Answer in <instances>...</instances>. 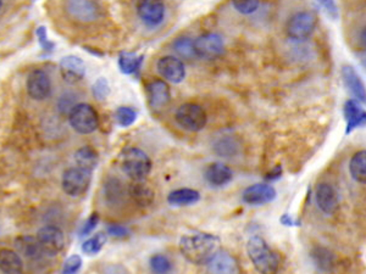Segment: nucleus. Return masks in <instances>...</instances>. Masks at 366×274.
Listing matches in <instances>:
<instances>
[{
  "instance_id": "nucleus-1",
  "label": "nucleus",
  "mask_w": 366,
  "mask_h": 274,
  "mask_svg": "<svg viewBox=\"0 0 366 274\" xmlns=\"http://www.w3.org/2000/svg\"><path fill=\"white\" fill-rule=\"evenodd\" d=\"M179 251L193 265H208L220 251V238L203 232L183 235L179 240Z\"/></svg>"
},
{
  "instance_id": "nucleus-2",
  "label": "nucleus",
  "mask_w": 366,
  "mask_h": 274,
  "mask_svg": "<svg viewBox=\"0 0 366 274\" xmlns=\"http://www.w3.org/2000/svg\"><path fill=\"white\" fill-rule=\"evenodd\" d=\"M247 253L254 268L260 274H276L279 272V260L269 244L259 235H254L247 243Z\"/></svg>"
},
{
  "instance_id": "nucleus-3",
  "label": "nucleus",
  "mask_w": 366,
  "mask_h": 274,
  "mask_svg": "<svg viewBox=\"0 0 366 274\" xmlns=\"http://www.w3.org/2000/svg\"><path fill=\"white\" fill-rule=\"evenodd\" d=\"M118 162L123 173L133 182H143L152 171L150 157L142 149L135 147L123 149L118 156Z\"/></svg>"
},
{
  "instance_id": "nucleus-4",
  "label": "nucleus",
  "mask_w": 366,
  "mask_h": 274,
  "mask_svg": "<svg viewBox=\"0 0 366 274\" xmlns=\"http://www.w3.org/2000/svg\"><path fill=\"white\" fill-rule=\"evenodd\" d=\"M174 120L184 131L199 132L206 126L208 116L201 105L186 103L176 110Z\"/></svg>"
},
{
  "instance_id": "nucleus-5",
  "label": "nucleus",
  "mask_w": 366,
  "mask_h": 274,
  "mask_svg": "<svg viewBox=\"0 0 366 274\" xmlns=\"http://www.w3.org/2000/svg\"><path fill=\"white\" fill-rule=\"evenodd\" d=\"M69 121L79 135H91L99 126V116L92 105L81 103L74 106L69 115Z\"/></svg>"
},
{
  "instance_id": "nucleus-6",
  "label": "nucleus",
  "mask_w": 366,
  "mask_h": 274,
  "mask_svg": "<svg viewBox=\"0 0 366 274\" xmlns=\"http://www.w3.org/2000/svg\"><path fill=\"white\" fill-rule=\"evenodd\" d=\"M91 182L92 172L82 170L79 167H71L62 174L61 187L67 195L79 198L87 193Z\"/></svg>"
},
{
  "instance_id": "nucleus-7",
  "label": "nucleus",
  "mask_w": 366,
  "mask_h": 274,
  "mask_svg": "<svg viewBox=\"0 0 366 274\" xmlns=\"http://www.w3.org/2000/svg\"><path fill=\"white\" fill-rule=\"evenodd\" d=\"M316 26V16L310 11H299L288 18L286 33L296 42L308 40Z\"/></svg>"
},
{
  "instance_id": "nucleus-8",
  "label": "nucleus",
  "mask_w": 366,
  "mask_h": 274,
  "mask_svg": "<svg viewBox=\"0 0 366 274\" xmlns=\"http://www.w3.org/2000/svg\"><path fill=\"white\" fill-rule=\"evenodd\" d=\"M196 57L205 60H215L223 55L225 52V40L223 35L209 32L198 37L194 40Z\"/></svg>"
},
{
  "instance_id": "nucleus-9",
  "label": "nucleus",
  "mask_w": 366,
  "mask_h": 274,
  "mask_svg": "<svg viewBox=\"0 0 366 274\" xmlns=\"http://www.w3.org/2000/svg\"><path fill=\"white\" fill-rule=\"evenodd\" d=\"M37 239L40 241L44 253L47 256H57L65 246V236L60 228L55 226L42 227L37 233Z\"/></svg>"
},
{
  "instance_id": "nucleus-10",
  "label": "nucleus",
  "mask_w": 366,
  "mask_h": 274,
  "mask_svg": "<svg viewBox=\"0 0 366 274\" xmlns=\"http://www.w3.org/2000/svg\"><path fill=\"white\" fill-rule=\"evenodd\" d=\"M66 11L71 18L81 22L96 21L101 16V5L96 1H87V0L67 1Z\"/></svg>"
},
{
  "instance_id": "nucleus-11",
  "label": "nucleus",
  "mask_w": 366,
  "mask_h": 274,
  "mask_svg": "<svg viewBox=\"0 0 366 274\" xmlns=\"http://www.w3.org/2000/svg\"><path fill=\"white\" fill-rule=\"evenodd\" d=\"M26 87L28 96L33 101H42L50 96L52 82L45 71L33 70L27 77Z\"/></svg>"
},
{
  "instance_id": "nucleus-12",
  "label": "nucleus",
  "mask_w": 366,
  "mask_h": 274,
  "mask_svg": "<svg viewBox=\"0 0 366 274\" xmlns=\"http://www.w3.org/2000/svg\"><path fill=\"white\" fill-rule=\"evenodd\" d=\"M276 196L277 193L270 184L257 183L244 189L242 200L244 204L250 205V206H260V205L272 202L276 199Z\"/></svg>"
},
{
  "instance_id": "nucleus-13",
  "label": "nucleus",
  "mask_w": 366,
  "mask_h": 274,
  "mask_svg": "<svg viewBox=\"0 0 366 274\" xmlns=\"http://www.w3.org/2000/svg\"><path fill=\"white\" fill-rule=\"evenodd\" d=\"M137 13L144 25L157 27L165 18V5L162 1L142 0L137 4Z\"/></svg>"
},
{
  "instance_id": "nucleus-14",
  "label": "nucleus",
  "mask_w": 366,
  "mask_h": 274,
  "mask_svg": "<svg viewBox=\"0 0 366 274\" xmlns=\"http://www.w3.org/2000/svg\"><path fill=\"white\" fill-rule=\"evenodd\" d=\"M157 70L166 81L174 84L182 82L186 77V67L183 65L182 61L171 55L159 59Z\"/></svg>"
},
{
  "instance_id": "nucleus-15",
  "label": "nucleus",
  "mask_w": 366,
  "mask_h": 274,
  "mask_svg": "<svg viewBox=\"0 0 366 274\" xmlns=\"http://www.w3.org/2000/svg\"><path fill=\"white\" fill-rule=\"evenodd\" d=\"M315 202L326 215H332L338 209L340 198L335 188L328 183H320L315 189Z\"/></svg>"
},
{
  "instance_id": "nucleus-16",
  "label": "nucleus",
  "mask_w": 366,
  "mask_h": 274,
  "mask_svg": "<svg viewBox=\"0 0 366 274\" xmlns=\"http://www.w3.org/2000/svg\"><path fill=\"white\" fill-rule=\"evenodd\" d=\"M208 274H240V263L233 255L220 250L208 263Z\"/></svg>"
},
{
  "instance_id": "nucleus-17",
  "label": "nucleus",
  "mask_w": 366,
  "mask_h": 274,
  "mask_svg": "<svg viewBox=\"0 0 366 274\" xmlns=\"http://www.w3.org/2000/svg\"><path fill=\"white\" fill-rule=\"evenodd\" d=\"M60 74L64 81L74 84L84 77L86 65L81 57L67 55L60 60Z\"/></svg>"
},
{
  "instance_id": "nucleus-18",
  "label": "nucleus",
  "mask_w": 366,
  "mask_h": 274,
  "mask_svg": "<svg viewBox=\"0 0 366 274\" xmlns=\"http://www.w3.org/2000/svg\"><path fill=\"white\" fill-rule=\"evenodd\" d=\"M169 84L162 79H154L148 84V103L152 110L164 109L170 103Z\"/></svg>"
},
{
  "instance_id": "nucleus-19",
  "label": "nucleus",
  "mask_w": 366,
  "mask_h": 274,
  "mask_svg": "<svg viewBox=\"0 0 366 274\" xmlns=\"http://www.w3.org/2000/svg\"><path fill=\"white\" fill-rule=\"evenodd\" d=\"M15 248L18 249V253H21L22 256L26 257L30 261H40L43 257L47 256L37 236H30V235L18 236L15 240Z\"/></svg>"
},
{
  "instance_id": "nucleus-20",
  "label": "nucleus",
  "mask_w": 366,
  "mask_h": 274,
  "mask_svg": "<svg viewBox=\"0 0 366 274\" xmlns=\"http://www.w3.org/2000/svg\"><path fill=\"white\" fill-rule=\"evenodd\" d=\"M342 77L345 86L348 89L349 93L357 99V101L365 103L366 104V87L362 83L360 76L353 66L345 65L342 67Z\"/></svg>"
},
{
  "instance_id": "nucleus-21",
  "label": "nucleus",
  "mask_w": 366,
  "mask_h": 274,
  "mask_svg": "<svg viewBox=\"0 0 366 274\" xmlns=\"http://www.w3.org/2000/svg\"><path fill=\"white\" fill-rule=\"evenodd\" d=\"M343 113H345V135H350L355 131L357 127L365 126L366 125V111L362 109V105L357 101H347L343 106Z\"/></svg>"
},
{
  "instance_id": "nucleus-22",
  "label": "nucleus",
  "mask_w": 366,
  "mask_h": 274,
  "mask_svg": "<svg viewBox=\"0 0 366 274\" xmlns=\"http://www.w3.org/2000/svg\"><path fill=\"white\" fill-rule=\"evenodd\" d=\"M204 178L211 187L221 188L227 185L233 178L231 169L223 162H213L206 167Z\"/></svg>"
},
{
  "instance_id": "nucleus-23",
  "label": "nucleus",
  "mask_w": 366,
  "mask_h": 274,
  "mask_svg": "<svg viewBox=\"0 0 366 274\" xmlns=\"http://www.w3.org/2000/svg\"><path fill=\"white\" fill-rule=\"evenodd\" d=\"M128 198L140 207H149L154 202L155 193L144 182H132L128 187Z\"/></svg>"
},
{
  "instance_id": "nucleus-24",
  "label": "nucleus",
  "mask_w": 366,
  "mask_h": 274,
  "mask_svg": "<svg viewBox=\"0 0 366 274\" xmlns=\"http://www.w3.org/2000/svg\"><path fill=\"white\" fill-rule=\"evenodd\" d=\"M128 196V189L123 187L121 181L115 177L106 179L104 184V198L108 204L111 206H118L123 204V201Z\"/></svg>"
},
{
  "instance_id": "nucleus-25",
  "label": "nucleus",
  "mask_w": 366,
  "mask_h": 274,
  "mask_svg": "<svg viewBox=\"0 0 366 274\" xmlns=\"http://www.w3.org/2000/svg\"><path fill=\"white\" fill-rule=\"evenodd\" d=\"M214 152L221 157H235L240 150V140L231 135H221L213 143Z\"/></svg>"
},
{
  "instance_id": "nucleus-26",
  "label": "nucleus",
  "mask_w": 366,
  "mask_h": 274,
  "mask_svg": "<svg viewBox=\"0 0 366 274\" xmlns=\"http://www.w3.org/2000/svg\"><path fill=\"white\" fill-rule=\"evenodd\" d=\"M201 200V193L196 192L194 189L189 188H182V189H176L167 195V202L171 206H177V207H183V206H191Z\"/></svg>"
},
{
  "instance_id": "nucleus-27",
  "label": "nucleus",
  "mask_w": 366,
  "mask_h": 274,
  "mask_svg": "<svg viewBox=\"0 0 366 274\" xmlns=\"http://www.w3.org/2000/svg\"><path fill=\"white\" fill-rule=\"evenodd\" d=\"M1 272L4 274H20L23 268L22 258L18 253L9 249H3L0 255Z\"/></svg>"
},
{
  "instance_id": "nucleus-28",
  "label": "nucleus",
  "mask_w": 366,
  "mask_h": 274,
  "mask_svg": "<svg viewBox=\"0 0 366 274\" xmlns=\"http://www.w3.org/2000/svg\"><path fill=\"white\" fill-rule=\"evenodd\" d=\"M74 161L77 164V167L88 171V172L94 170L99 164V155L91 147L79 148L77 152H74Z\"/></svg>"
},
{
  "instance_id": "nucleus-29",
  "label": "nucleus",
  "mask_w": 366,
  "mask_h": 274,
  "mask_svg": "<svg viewBox=\"0 0 366 274\" xmlns=\"http://www.w3.org/2000/svg\"><path fill=\"white\" fill-rule=\"evenodd\" d=\"M352 178L360 184H366V150L355 152L349 162Z\"/></svg>"
},
{
  "instance_id": "nucleus-30",
  "label": "nucleus",
  "mask_w": 366,
  "mask_h": 274,
  "mask_svg": "<svg viewBox=\"0 0 366 274\" xmlns=\"http://www.w3.org/2000/svg\"><path fill=\"white\" fill-rule=\"evenodd\" d=\"M144 60V55L135 52H122L118 57V67L123 74H133L138 72Z\"/></svg>"
},
{
  "instance_id": "nucleus-31",
  "label": "nucleus",
  "mask_w": 366,
  "mask_h": 274,
  "mask_svg": "<svg viewBox=\"0 0 366 274\" xmlns=\"http://www.w3.org/2000/svg\"><path fill=\"white\" fill-rule=\"evenodd\" d=\"M311 258L314 261V265L323 272H330L335 267V255L330 250L321 248V246L313 249Z\"/></svg>"
},
{
  "instance_id": "nucleus-32",
  "label": "nucleus",
  "mask_w": 366,
  "mask_h": 274,
  "mask_svg": "<svg viewBox=\"0 0 366 274\" xmlns=\"http://www.w3.org/2000/svg\"><path fill=\"white\" fill-rule=\"evenodd\" d=\"M174 50L183 59L191 60L196 57V48H194V40L188 37H179L174 42Z\"/></svg>"
},
{
  "instance_id": "nucleus-33",
  "label": "nucleus",
  "mask_w": 366,
  "mask_h": 274,
  "mask_svg": "<svg viewBox=\"0 0 366 274\" xmlns=\"http://www.w3.org/2000/svg\"><path fill=\"white\" fill-rule=\"evenodd\" d=\"M106 239L108 238L105 233H96V235H93L92 238L82 244L83 253L89 256H94L96 253H101V249L104 248L105 243H106Z\"/></svg>"
},
{
  "instance_id": "nucleus-34",
  "label": "nucleus",
  "mask_w": 366,
  "mask_h": 274,
  "mask_svg": "<svg viewBox=\"0 0 366 274\" xmlns=\"http://www.w3.org/2000/svg\"><path fill=\"white\" fill-rule=\"evenodd\" d=\"M149 267L154 274H169L172 270V263L169 257L162 253H157L150 257Z\"/></svg>"
},
{
  "instance_id": "nucleus-35",
  "label": "nucleus",
  "mask_w": 366,
  "mask_h": 274,
  "mask_svg": "<svg viewBox=\"0 0 366 274\" xmlns=\"http://www.w3.org/2000/svg\"><path fill=\"white\" fill-rule=\"evenodd\" d=\"M115 120L118 122V126L130 127L135 123L137 120L138 113L135 110L128 106H120L116 111H115Z\"/></svg>"
},
{
  "instance_id": "nucleus-36",
  "label": "nucleus",
  "mask_w": 366,
  "mask_h": 274,
  "mask_svg": "<svg viewBox=\"0 0 366 274\" xmlns=\"http://www.w3.org/2000/svg\"><path fill=\"white\" fill-rule=\"evenodd\" d=\"M110 84L108 79L104 77L96 79V82L93 83L92 86V94L94 96V99L98 101H104L108 99L110 96Z\"/></svg>"
},
{
  "instance_id": "nucleus-37",
  "label": "nucleus",
  "mask_w": 366,
  "mask_h": 274,
  "mask_svg": "<svg viewBox=\"0 0 366 274\" xmlns=\"http://www.w3.org/2000/svg\"><path fill=\"white\" fill-rule=\"evenodd\" d=\"M76 101H77V98H76L74 93H70V91L64 93L59 98V101H57V110H59V113H62V115H66V113L70 115L71 111L77 105L76 104Z\"/></svg>"
},
{
  "instance_id": "nucleus-38",
  "label": "nucleus",
  "mask_w": 366,
  "mask_h": 274,
  "mask_svg": "<svg viewBox=\"0 0 366 274\" xmlns=\"http://www.w3.org/2000/svg\"><path fill=\"white\" fill-rule=\"evenodd\" d=\"M232 5L242 15H252L259 9L260 3L257 0H235L232 1Z\"/></svg>"
},
{
  "instance_id": "nucleus-39",
  "label": "nucleus",
  "mask_w": 366,
  "mask_h": 274,
  "mask_svg": "<svg viewBox=\"0 0 366 274\" xmlns=\"http://www.w3.org/2000/svg\"><path fill=\"white\" fill-rule=\"evenodd\" d=\"M35 35L40 42V48L45 54H50L55 48V43L48 38V32H47V27L40 26L35 30Z\"/></svg>"
},
{
  "instance_id": "nucleus-40",
  "label": "nucleus",
  "mask_w": 366,
  "mask_h": 274,
  "mask_svg": "<svg viewBox=\"0 0 366 274\" xmlns=\"http://www.w3.org/2000/svg\"><path fill=\"white\" fill-rule=\"evenodd\" d=\"M82 268V258L79 255H71L66 258L61 274H77Z\"/></svg>"
},
{
  "instance_id": "nucleus-41",
  "label": "nucleus",
  "mask_w": 366,
  "mask_h": 274,
  "mask_svg": "<svg viewBox=\"0 0 366 274\" xmlns=\"http://www.w3.org/2000/svg\"><path fill=\"white\" fill-rule=\"evenodd\" d=\"M99 219H101V217H99L98 213H92L91 216L87 218V221L83 223L82 228H81V231H79V235H81V236H87V235L91 234L92 232L94 231V228L98 226Z\"/></svg>"
},
{
  "instance_id": "nucleus-42",
  "label": "nucleus",
  "mask_w": 366,
  "mask_h": 274,
  "mask_svg": "<svg viewBox=\"0 0 366 274\" xmlns=\"http://www.w3.org/2000/svg\"><path fill=\"white\" fill-rule=\"evenodd\" d=\"M106 231L111 235L113 238H118V239H122V238H127L131 234V232L126 227L121 226V224H116V223H111L106 228Z\"/></svg>"
},
{
  "instance_id": "nucleus-43",
  "label": "nucleus",
  "mask_w": 366,
  "mask_h": 274,
  "mask_svg": "<svg viewBox=\"0 0 366 274\" xmlns=\"http://www.w3.org/2000/svg\"><path fill=\"white\" fill-rule=\"evenodd\" d=\"M103 274H130L128 270L121 265H109L104 270Z\"/></svg>"
},
{
  "instance_id": "nucleus-44",
  "label": "nucleus",
  "mask_w": 366,
  "mask_h": 274,
  "mask_svg": "<svg viewBox=\"0 0 366 274\" xmlns=\"http://www.w3.org/2000/svg\"><path fill=\"white\" fill-rule=\"evenodd\" d=\"M320 5L323 6V9L326 10L327 13L331 16L332 18H337V8H336V4L333 1H320Z\"/></svg>"
},
{
  "instance_id": "nucleus-45",
  "label": "nucleus",
  "mask_w": 366,
  "mask_h": 274,
  "mask_svg": "<svg viewBox=\"0 0 366 274\" xmlns=\"http://www.w3.org/2000/svg\"><path fill=\"white\" fill-rule=\"evenodd\" d=\"M281 176H282V167H281V165H277L269 173L265 174V179L266 181H276Z\"/></svg>"
},
{
  "instance_id": "nucleus-46",
  "label": "nucleus",
  "mask_w": 366,
  "mask_h": 274,
  "mask_svg": "<svg viewBox=\"0 0 366 274\" xmlns=\"http://www.w3.org/2000/svg\"><path fill=\"white\" fill-rule=\"evenodd\" d=\"M281 223L287 227L298 226V224H299V223L296 222V219H293L289 215H284V216L281 217Z\"/></svg>"
},
{
  "instance_id": "nucleus-47",
  "label": "nucleus",
  "mask_w": 366,
  "mask_h": 274,
  "mask_svg": "<svg viewBox=\"0 0 366 274\" xmlns=\"http://www.w3.org/2000/svg\"><path fill=\"white\" fill-rule=\"evenodd\" d=\"M360 40H362V47L366 48V28L362 30V35H360Z\"/></svg>"
}]
</instances>
